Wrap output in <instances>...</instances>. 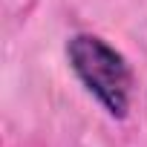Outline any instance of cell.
<instances>
[{"label":"cell","mask_w":147,"mask_h":147,"mask_svg":"<svg viewBox=\"0 0 147 147\" xmlns=\"http://www.w3.org/2000/svg\"><path fill=\"white\" fill-rule=\"evenodd\" d=\"M66 58L87 92L113 118H124L133 92V75L127 61L95 35H75L66 43Z\"/></svg>","instance_id":"obj_1"}]
</instances>
